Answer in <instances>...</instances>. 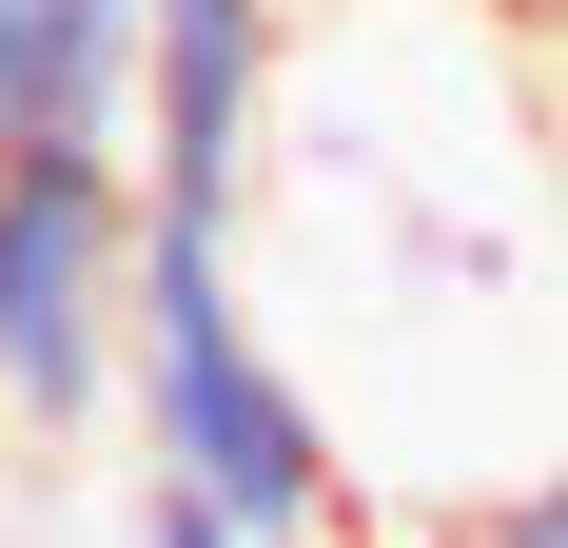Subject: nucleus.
I'll return each instance as SVG.
<instances>
[{"mask_svg": "<svg viewBox=\"0 0 568 548\" xmlns=\"http://www.w3.org/2000/svg\"><path fill=\"white\" fill-rule=\"evenodd\" d=\"M118 412H138V450H158V490H196L255 548H353V509H373L314 353L235 294V235H196V216H138V353H118Z\"/></svg>", "mask_w": 568, "mask_h": 548, "instance_id": "f257e3e1", "label": "nucleus"}, {"mask_svg": "<svg viewBox=\"0 0 568 548\" xmlns=\"http://www.w3.org/2000/svg\"><path fill=\"white\" fill-rule=\"evenodd\" d=\"M118 353H138V158L118 138H20L0 158V432L99 450Z\"/></svg>", "mask_w": 568, "mask_h": 548, "instance_id": "f03ea898", "label": "nucleus"}, {"mask_svg": "<svg viewBox=\"0 0 568 548\" xmlns=\"http://www.w3.org/2000/svg\"><path fill=\"white\" fill-rule=\"evenodd\" d=\"M275 99H294V0H158L138 20V216L235 235L275 176Z\"/></svg>", "mask_w": 568, "mask_h": 548, "instance_id": "7ed1b4c3", "label": "nucleus"}, {"mask_svg": "<svg viewBox=\"0 0 568 548\" xmlns=\"http://www.w3.org/2000/svg\"><path fill=\"white\" fill-rule=\"evenodd\" d=\"M470 529H490V548H568V450H549V470H529V490H490V509H470Z\"/></svg>", "mask_w": 568, "mask_h": 548, "instance_id": "423d86ee", "label": "nucleus"}, {"mask_svg": "<svg viewBox=\"0 0 568 548\" xmlns=\"http://www.w3.org/2000/svg\"><path fill=\"white\" fill-rule=\"evenodd\" d=\"M118 548H255V529H216L196 490H158V470H138V509H118Z\"/></svg>", "mask_w": 568, "mask_h": 548, "instance_id": "39448f33", "label": "nucleus"}, {"mask_svg": "<svg viewBox=\"0 0 568 548\" xmlns=\"http://www.w3.org/2000/svg\"><path fill=\"white\" fill-rule=\"evenodd\" d=\"M549 99H568V0H549Z\"/></svg>", "mask_w": 568, "mask_h": 548, "instance_id": "0eeeda50", "label": "nucleus"}, {"mask_svg": "<svg viewBox=\"0 0 568 548\" xmlns=\"http://www.w3.org/2000/svg\"><path fill=\"white\" fill-rule=\"evenodd\" d=\"M138 20L158 0H0V158L20 138H138Z\"/></svg>", "mask_w": 568, "mask_h": 548, "instance_id": "20e7f679", "label": "nucleus"}]
</instances>
